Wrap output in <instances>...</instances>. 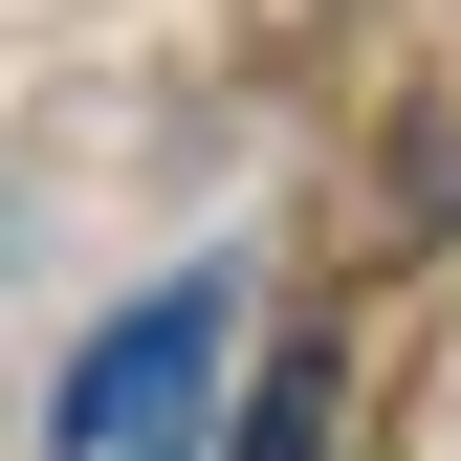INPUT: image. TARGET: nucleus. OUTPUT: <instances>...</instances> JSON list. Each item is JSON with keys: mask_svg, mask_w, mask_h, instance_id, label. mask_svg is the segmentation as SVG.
Returning a JSON list of instances; mask_svg holds the SVG:
<instances>
[{"mask_svg": "<svg viewBox=\"0 0 461 461\" xmlns=\"http://www.w3.org/2000/svg\"><path fill=\"white\" fill-rule=\"evenodd\" d=\"M220 352H242V285L220 264L132 285V308L67 352V439L44 461H220Z\"/></svg>", "mask_w": 461, "mask_h": 461, "instance_id": "1", "label": "nucleus"}, {"mask_svg": "<svg viewBox=\"0 0 461 461\" xmlns=\"http://www.w3.org/2000/svg\"><path fill=\"white\" fill-rule=\"evenodd\" d=\"M220 461H330V352H264L220 395Z\"/></svg>", "mask_w": 461, "mask_h": 461, "instance_id": "2", "label": "nucleus"}]
</instances>
